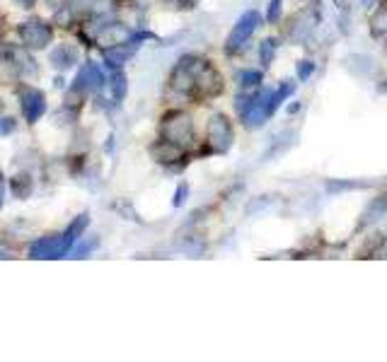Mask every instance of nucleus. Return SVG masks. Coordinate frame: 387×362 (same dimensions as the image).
<instances>
[{
	"label": "nucleus",
	"mask_w": 387,
	"mask_h": 362,
	"mask_svg": "<svg viewBox=\"0 0 387 362\" xmlns=\"http://www.w3.org/2000/svg\"><path fill=\"white\" fill-rule=\"evenodd\" d=\"M360 5H363V8H373L375 5V0H358Z\"/></svg>",
	"instance_id": "23"
},
{
	"label": "nucleus",
	"mask_w": 387,
	"mask_h": 362,
	"mask_svg": "<svg viewBox=\"0 0 387 362\" xmlns=\"http://www.w3.org/2000/svg\"><path fill=\"white\" fill-rule=\"evenodd\" d=\"M334 3H337V5H339V8H342V10H346V3H349V0H334Z\"/></svg>",
	"instance_id": "25"
},
{
	"label": "nucleus",
	"mask_w": 387,
	"mask_h": 362,
	"mask_svg": "<svg viewBox=\"0 0 387 362\" xmlns=\"http://www.w3.org/2000/svg\"><path fill=\"white\" fill-rule=\"evenodd\" d=\"M370 34L378 36V39H385L387 36V0L378 5V10L370 17Z\"/></svg>",
	"instance_id": "12"
},
{
	"label": "nucleus",
	"mask_w": 387,
	"mask_h": 362,
	"mask_svg": "<svg viewBox=\"0 0 387 362\" xmlns=\"http://www.w3.org/2000/svg\"><path fill=\"white\" fill-rule=\"evenodd\" d=\"M315 70H317V63L315 61H300L298 63V68H295V75H298V82H307L312 75H315Z\"/></svg>",
	"instance_id": "19"
},
{
	"label": "nucleus",
	"mask_w": 387,
	"mask_h": 362,
	"mask_svg": "<svg viewBox=\"0 0 387 362\" xmlns=\"http://www.w3.org/2000/svg\"><path fill=\"white\" fill-rule=\"evenodd\" d=\"M289 112H291V114L300 112V104H291V107H289Z\"/></svg>",
	"instance_id": "24"
},
{
	"label": "nucleus",
	"mask_w": 387,
	"mask_h": 362,
	"mask_svg": "<svg viewBox=\"0 0 387 362\" xmlns=\"http://www.w3.org/2000/svg\"><path fill=\"white\" fill-rule=\"evenodd\" d=\"M13 193L17 198H27L29 193H32V179H29L27 174H22V176H15L13 179Z\"/></svg>",
	"instance_id": "17"
},
{
	"label": "nucleus",
	"mask_w": 387,
	"mask_h": 362,
	"mask_svg": "<svg viewBox=\"0 0 387 362\" xmlns=\"http://www.w3.org/2000/svg\"><path fill=\"white\" fill-rule=\"evenodd\" d=\"M160 138L177 145V148H182V150L191 148L196 135H194V121L189 114L180 112V109L165 114V119H162V123H160Z\"/></svg>",
	"instance_id": "1"
},
{
	"label": "nucleus",
	"mask_w": 387,
	"mask_h": 362,
	"mask_svg": "<svg viewBox=\"0 0 387 362\" xmlns=\"http://www.w3.org/2000/svg\"><path fill=\"white\" fill-rule=\"evenodd\" d=\"M281 17H284V0H269V8H266V22L279 24Z\"/></svg>",
	"instance_id": "18"
},
{
	"label": "nucleus",
	"mask_w": 387,
	"mask_h": 362,
	"mask_svg": "<svg viewBox=\"0 0 387 362\" xmlns=\"http://www.w3.org/2000/svg\"><path fill=\"white\" fill-rule=\"evenodd\" d=\"M0 206H3V174H0Z\"/></svg>",
	"instance_id": "26"
},
{
	"label": "nucleus",
	"mask_w": 387,
	"mask_h": 362,
	"mask_svg": "<svg viewBox=\"0 0 387 362\" xmlns=\"http://www.w3.org/2000/svg\"><path fill=\"white\" fill-rule=\"evenodd\" d=\"M20 107H22V114H24V119H27L29 123L39 121L46 112L44 92L36 90V87H22V90H20Z\"/></svg>",
	"instance_id": "8"
},
{
	"label": "nucleus",
	"mask_w": 387,
	"mask_h": 362,
	"mask_svg": "<svg viewBox=\"0 0 387 362\" xmlns=\"http://www.w3.org/2000/svg\"><path fill=\"white\" fill-rule=\"evenodd\" d=\"M51 63H54L56 68H71L78 63V49L71 44H64L59 46V49L51 54Z\"/></svg>",
	"instance_id": "11"
},
{
	"label": "nucleus",
	"mask_w": 387,
	"mask_h": 362,
	"mask_svg": "<svg viewBox=\"0 0 387 362\" xmlns=\"http://www.w3.org/2000/svg\"><path fill=\"white\" fill-rule=\"evenodd\" d=\"M261 27V15L257 10H247L244 15H240V20L235 22V27L230 29L226 39V54L235 56L240 51H244V46L249 44V39L254 36V31Z\"/></svg>",
	"instance_id": "3"
},
{
	"label": "nucleus",
	"mask_w": 387,
	"mask_h": 362,
	"mask_svg": "<svg viewBox=\"0 0 387 362\" xmlns=\"http://www.w3.org/2000/svg\"><path fill=\"white\" fill-rule=\"evenodd\" d=\"M322 20V8L320 3H312L310 8H302L295 13V17L291 20V27H289V36L293 41H305L310 39V34L317 29V24H320Z\"/></svg>",
	"instance_id": "5"
},
{
	"label": "nucleus",
	"mask_w": 387,
	"mask_h": 362,
	"mask_svg": "<svg viewBox=\"0 0 387 362\" xmlns=\"http://www.w3.org/2000/svg\"><path fill=\"white\" fill-rule=\"evenodd\" d=\"M104 87V73L99 70L95 63H87L85 68H82L80 73H78L75 77V85H73V90H90V92H99Z\"/></svg>",
	"instance_id": "10"
},
{
	"label": "nucleus",
	"mask_w": 387,
	"mask_h": 362,
	"mask_svg": "<svg viewBox=\"0 0 387 362\" xmlns=\"http://www.w3.org/2000/svg\"><path fill=\"white\" fill-rule=\"evenodd\" d=\"M20 39H22L24 46L29 49H46L54 39V29L46 22H24L22 27L17 29Z\"/></svg>",
	"instance_id": "7"
},
{
	"label": "nucleus",
	"mask_w": 387,
	"mask_h": 362,
	"mask_svg": "<svg viewBox=\"0 0 387 362\" xmlns=\"http://www.w3.org/2000/svg\"><path fill=\"white\" fill-rule=\"evenodd\" d=\"M126 90H129V85H126V75H124L122 70H114V75H112V92H114V99L117 102H122L124 97H126Z\"/></svg>",
	"instance_id": "16"
},
{
	"label": "nucleus",
	"mask_w": 387,
	"mask_h": 362,
	"mask_svg": "<svg viewBox=\"0 0 387 362\" xmlns=\"http://www.w3.org/2000/svg\"><path fill=\"white\" fill-rule=\"evenodd\" d=\"M13 128H15V121L13 119H3V123H0V133H10Z\"/></svg>",
	"instance_id": "21"
},
{
	"label": "nucleus",
	"mask_w": 387,
	"mask_h": 362,
	"mask_svg": "<svg viewBox=\"0 0 387 362\" xmlns=\"http://www.w3.org/2000/svg\"><path fill=\"white\" fill-rule=\"evenodd\" d=\"M187 196H189V183L182 181L180 186H177V191H175V198H172V206H175V208L184 206V203H187Z\"/></svg>",
	"instance_id": "20"
},
{
	"label": "nucleus",
	"mask_w": 387,
	"mask_h": 362,
	"mask_svg": "<svg viewBox=\"0 0 387 362\" xmlns=\"http://www.w3.org/2000/svg\"><path fill=\"white\" fill-rule=\"evenodd\" d=\"M29 254H32V259H59L61 254H66L64 234H54V237L34 241Z\"/></svg>",
	"instance_id": "9"
},
{
	"label": "nucleus",
	"mask_w": 387,
	"mask_h": 362,
	"mask_svg": "<svg viewBox=\"0 0 387 362\" xmlns=\"http://www.w3.org/2000/svg\"><path fill=\"white\" fill-rule=\"evenodd\" d=\"M15 3H20V5H22V8H34L36 0H15Z\"/></svg>",
	"instance_id": "22"
},
{
	"label": "nucleus",
	"mask_w": 387,
	"mask_h": 362,
	"mask_svg": "<svg viewBox=\"0 0 387 362\" xmlns=\"http://www.w3.org/2000/svg\"><path fill=\"white\" fill-rule=\"evenodd\" d=\"M387 215V196H380V198H375L373 203H370L368 206V211L363 213V220H360V225H370V223H380V220H383Z\"/></svg>",
	"instance_id": "13"
},
{
	"label": "nucleus",
	"mask_w": 387,
	"mask_h": 362,
	"mask_svg": "<svg viewBox=\"0 0 387 362\" xmlns=\"http://www.w3.org/2000/svg\"><path fill=\"white\" fill-rule=\"evenodd\" d=\"M201 63L203 59H198V56H194V54L182 56L170 75V92H175L177 97L194 99V94H196V75H198Z\"/></svg>",
	"instance_id": "2"
},
{
	"label": "nucleus",
	"mask_w": 387,
	"mask_h": 362,
	"mask_svg": "<svg viewBox=\"0 0 387 362\" xmlns=\"http://www.w3.org/2000/svg\"><path fill=\"white\" fill-rule=\"evenodd\" d=\"M0 109H3V104H0Z\"/></svg>",
	"instance_id": "27"
},
{
	"label": "nucleus",
	"mask_w": 387,
	"mask_h": 362,
	"mask_svg": "<svg viewBox=\"0 0 387 362\" xmlns=\"http://www.w3.org/2000/svg\"><path fill=\"white\" fill-rule=\"evenodd\" d=\"M226 82H223V75L216 70V66L208 61L201 63L198 68V75H196V94L194 99H211V97H218L223 92Z\"/></svg>",
	"instance_id": "6"
},
{
	"label": "nucleus",
	"mask_w": 387,
	"mask_h": 362,
	"mask_svg": "<svg viewBox=\"0 0 387 362\" xmlns=\"http://www.w3.org/2000/svg\"><path fill=\"white\" fill-rule=\"evenodd\" d=\"M240 92H257L261 90V73L259 70H240L238 73Z\"/></svg>",
	"instance_id": "14"
},
{
	"label": "nucleus",
	"mask_w": 387,
	"mask_h": 362,
	"mask_svg": "<svg viewBox=\"0 0 387 362\" xmlns=\"http://www.w3.org/2000/svg\"><path fill=\"white\" fill-rule=\"evenodd\" d=\"M235 143V126L226 114H213L206 128V145L213 155H226Z\"/></svg>",
	"instance_id": "4"
},
{
	"label": "nucleus",
	"mask_w": 387,
	"mask_h": 362,
	"mask_svg": "<svg viewBox=\"0 0 387 362\" xmlns=\"http://www.w3.org/2000/svg\"><path fill=\"white\" fill-rule=\"evenodd\" d=\"M276 51H279V41L276 39H264L259 44V49H257V56H259V63L264 68H269L271 63H274V59H276Z\"/></svg>",
	"instance_id": "15"
}]
</instances>
